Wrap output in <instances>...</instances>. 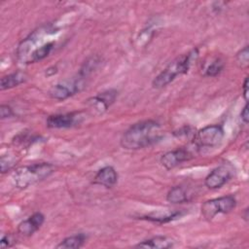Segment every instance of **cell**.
<instances>
[{"label":"cell","instance_id":"6da1fadb","mask_svg":"<svg viewBox=\"0 0 249 249\" xmlns=\"http://www.w3.org/2000/svg\"><path fill=\"white\" fill-rule=\"evenodd\" d=\"M161 138L160 124L154 120H145L129 126L121 138V145L127 150L149 147Z\"/></svg>","mask_w":249,"mask_h":249},{"label":"cell","instance_id":"7a4b0ae2","mask_svg":"<svg viewBox=\"0 0 249 249\" xmlns=\"http://www.w3.org/2000/svg\"><path fill=\"white\" fill-rule=\"evenodd\" d=\"M197 56V49H194L188 53L176 57L153 80V88H164L165 86L170 84L177 76L186 74L189 71L192 63L196 60Z\"/></svg>","mask_w":249,"mask_h":249},{"label":"cell","instance_id":"3957f363","mask_svg":"<svg viewBox=\"0 0 249 249\" xmlns=\"http://www.w3.org/2000/svg\"><path fill=\"white\" fill-rule=\"evenodd\" d=\"M54 171V166L49 162L33 163L18 168L13 181L17 188L25 189L48 178Z\"/></svg>","mask_w":249,"mask_h":249},{"label":"cell","instance_id":"277c9868","mask_svg":"<svg viewBox=\"0 0 249 249\" xmlns=\"http://www.w3.org/2000/svg\"><path fill=\"white\" fill-rule=\"evenodd\" d=\"M236 205V199L233 196H224L206 200L201 205V214L205 220H212L216 215L229 213Z\"/></svg>","mask_w":249,"mask_h":249},{"label":"cell","instance_id":"5b68a950","mask_svg":"<svg viewBox=\"0 0 249 249\" xmlns=\"http://www.w3.org/2000/svg\"><path fill=\"white\" fill-rule=\"evenodd\" d=\"M224 138V129L221 125H206L196 132L194 144L196 149L215 148L219 146Z\"/></svg>","mask_w":249,"mask_h":249},{"label":"cell","instance_id":"8992f818","mask_svg":"<svg viewBox=\"0 0 249 249\" xmlns=\"http://www.w3.org/2000/svg\"><path fill=\"white\" fill-rule=\"evenodd\" d=\"M84 80L85 79L78 76V78L57 83L50 89L49 95L56 100H64L84 89Z\"/></svg>","mask_w":249,"mask_h":249},{"label":"cell","instance_id":"52a82bcc","mask_svg":"<svg viewBox=\"0 0 249 249\" xmlns=\"http://www.w3.org/2000/svg\"><path fill=\"white\" fill-rule=\"evenodd\" d=\"M117 95L118 91L116 89H107L88 99L87 104L93 113L96 115H101L114 103Z\"/></svg>","mask_w":249,"mask_h":249},{"label":"cell","instance_id":"ba28073f","mask_svg":"<svg viewBox=\"0 0 249 249\" xmlns=\"http://www.w3.org/2000/svg\"><path fill=\"white\" fill-rule=\"evenodd\" d=\"M233 168L230 164H221L214 168L204 180L205 186L209 189H219L225 185L232 176Z\"/></svg>","mask_w":249,"mask_h":249},{"label":"cell","instance_id":"9c48e42d","mask_svg":"<svg viewBox=\"0 0 249 249\" xmlns=\"http://www.w3.org/2000/svg\"><path fill=\"white\" fill-rule=\"evenodd\" d=\"M193 157L191 151L187 148H178L163 154L160 158L161 165L167 170L173 169L184 161L189 160Z\"/></svg>","mask_w":249,"mask_h":249},{"label":"cell","instance_id":"30bf717a","mask_svg":"<svg viewBox=\"0 0 249 249\" xmlns=\"http://www.w3.org/2000/svg\"><path fill=\"white\" fill-rule=\"evenodd\" d=\"M82 120L80 113H64L51 115L47 119V126L50 128H67L79 124Z\"/></svg>","mask_w":249,"mask_h":249},{"label":"cell","instance_id":"8fae6325","mask_svg":"<svg viewBox=\"0 0 249 249\" xmlns=\"http://www.w3.org/2000/svg\"><path fill=\"white\" fill-rule=\"evenodd\" d=\"M44 221L45 216L41 212H35L26 220L18 224V231L24 236H30L41 228Z\"/></svg>","mask_w":249,"mask_h":249},{"label":"cell","instance_id":"7c38bea8","mask_svg":"<svg viewBox=\"0 0 249 249\" xmlns=\"http://www.w3.org/2000/svg\"><path fill=\"white\" fill-rule=\"evenodd\" d=\"M117 181H118V173L110 165L104 166L103 168L98 170V172L95 174L93 178L94 184H97L106 188L113 187L117 183Z\"/></svg>","mask_w":249,"mask_h":249},{"label":"cell","instance_id":"4fadbf2b","mask_svg":"<svg viewBox=\"0 0 249 249\" xmlns=\"http://www.w3.org/2000/svg\"><path fill=\"white\" fill-rule=\"evenodd\" d=\"M174 245L173 239L163 235H157L146 240H143L135 245L137 248H151V249H166Z\"/></svg>","mask_w":249,"mask_h":249},{"label":"cell","instance_id":"5bb4252c","mask_svg":"<svg viewBox=\"0 0 249 249\" xmlns=\"http://www.w3.org/2000/svg\"><path fill=\"white\" fill-rule=\"evenodd\" d=\"M183 215H184V212L181 211V210L171 211V212H152L148 215L139 217V219L163 224V223H168L170 221L176 220V219L180 218Z\"/></svg>","mask_w":249,"mask_h":249},{"label":"cell","instance_id":"9a60e30c","mask_svg":"<svg viewBox=\"0 0 249 249\" xmlns=\"http://www.w3.org/2000/svg\"><path fill=\"white\" fill-rule=\"evenodd\" d=\"M25 80H26V74L22 71H17V72L11 73L1 78L0 89L4 90V89H9L18 87V85L25 82Z\"/></svg>","mask_w":249,"mask_h":249},{"label":"cell","instance_id":"2e32d148","mask_svg":"<svg viewBox=\"0 0 249 249\" xmlns=\"http://www.w3.org/2000/svg\"><path fill=\"white\" fill-rule=\"evenodd\" d=\"M87 239V236L84 233H78L75 235L68 236L64 238L58 245H56L57 249H77L83 246Z\"/></svg>","mask_w":249,"mask_h":249},{"label":"cell","instance_id":"e0dca14e","mask_svg":"<svg viewBox=\"0 0 249 249\" xmlns=\"http://www.w3.org/2000/svg\"><path fill=\"white\" fill-rule=\"evenodd\" d=\"M53 46H54V42L53 41L46 42L45 44L40 46L38 49H36L29 55L26 63H33V62H37V61H40V60L44 59L45 57H47L50 54V53L52 52Z\"/></svg>","mask_w":249,"mask_h":249},{"label":"cell","instance_id":"ac0fdd59","mask_svg":"<svg viewBox=\"0 0 249 249\" xmlns=\"http://www.w3.org/2000/svg\"><path fill=\"white\" fill-rule=\"evenodd\" d=\"M166 200L173 204L183 203L189 200V196L185 189L181 186H175L171 188L167 195H166Z\"/></svg>","mask_w":249,"mask_h":249},{"label":"cell","instance_id":"d6986e66","mask_svg":"<svg viewBox=\"0 0 249 249\" xmlns=\"http://www.w3.org/2000/svg\"><path fill=\"white\" fill-rule=\"evenodd\" d=\"M99 62H100V58L96 55L91 56L89 59H87L79 71V77H81L83 79L88 77L89 74H91L97 68Z\"/></svg>","mask_w":249,"mask_h":249},{"label":"cell","instance_id":"ffe728a7","mask_svg":"<svg viewBox=\"0 0 249 249\" xmlns=\"http://www.w3.org/2000/svg\"><path fill=\"white\" fill-rule=\"evenodd\" d=\"M223 69H224L223 60L221 58H216L205 69V76L215 77V76L219 75Z\"/></svg>","mask_w":249,"mask_h":249},{"label":"cell","instance_id":"44dd1931","mask_svg":"<svg viewBox=\"0 0 249 249\" xmlns=\"http://www.w3.org/2000/svg\"><path fill=\"white\" fill-rule=\"evenodd\" d=\"M236 62L239 67L246 68L249 64V51L248 47H244L236 53Z\"/></svg>","mask_w":249,"mask_h":249},{"label":"cell","instance_id":"7402d4cb","mask_svg":"<svg viewBox=\"0 0 249 249\" xmlns=\"http://www.w3.org/2000/svg\"><path fill=\"white\" fill-rule=\"evenodd\" d=\"M15 159L12 156H2L0 160V165H1V172L5 173L9 169L12 168L14 165Z\"/></svg>","mask_w":249,"mask_h":249},{"label":"cell","instance_id":"603a6c76","mask_svg":"<svg viewBox=\"0 0 249 249\" xmlns=\"http://www.w3.org/2000/svg\"><path fill=\"white\" fill-rule=\"evenodd\" d=\"M14 115L13 113V109L6 104H2L0 107V116L1 119H6V118H10Z\"/></svg>","mask_w":249,"mask_h":249},{"label":"cell","instance_id":"cb8c5ba5","mask_svg":"<svg viewBox=\"0 0 249 249\" xmlns=\"http://www.w3.org/2000/svg\"><path fill=\"white\" fill-rule=\"evenodd\" d=\"M13 245V239L11 238L10 235H4L1 240H0V247L1 248H7V247H11Z\"/></svg>","mask_w":249,"mask_h":249},{"label":"cell","instance_id":"d4e9b609","mask_svg":"<svg viewBox=\"0 0 249 249\" xmlns=\"http://www.w3.org/2000/svg\"><path fill=\"white\" fill-rule=\"evenodd\" d=\"M240 119H241V121H242L245 124H248L249 117H248V103H247V102H246L245 106L243 107V109H242V111H241V113H240Z\"/></svg>","mask_w":249,"mask_h":249},{"label":"cell","instance_id":"484cf974","mask_svg":"<svg viewBox=\"0 0 249 249\" xmlns=\"http://www.w3.org/2000/svg\"><path fill=\"white\" fill-rule=\"evenodd\" d=\"M242 88H243V97H244L245 101L247 102V100H248V77L245 78Z\"/></svg>","mask_w":249,"mask_h":249}]
</instances>
